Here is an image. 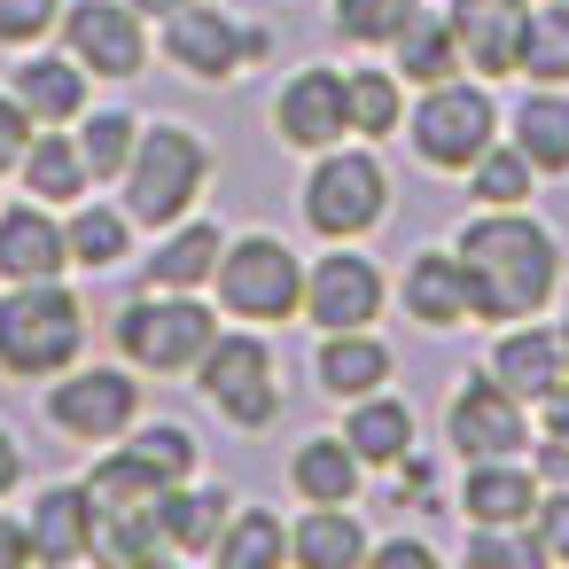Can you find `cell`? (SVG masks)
Masks as SVG:
<instances>
[{"label": "cell", "instance_id": "6da1fadb", "mask_svg": "<svg viewBox=\"0 0 569 569\" xmlns=\"http://www.w3.org/2000/svg\"><path fill=\"white\" fill-rule=\"evenodd\" d=\"M452 250H460V266H468L476 320H499V328H507V320H530V312H546L553 289H561V242H553V227H538L522 203L468 219Z\"/></svg>", "mask_w": 569, "mask_h": 569}, {"label": "cell", "instance_id": "7a4b0ae2", "mask_svg": "<svg viewBox=\"0 0 569 569\" xmlns=\"http://www.w3.org/2000/svg\"><path fill=\"white\" fill-rule=\"evenodd\" d=\"M118 188H126V219L133 227H172L211 188V141L188 133V126H172V118H157V126H141Z\"/></svg>", "mask_w": 569, "mask_h": 569}, {"label": "cell", "instance_id": "3957f363", "mask_svg": "<svg viewBox=\"0 0 569 569\" xmlns=\"http://www.w3.org/2000/svg\"><path fill=\"white\" fill-rule=\"evenodd\" d=\"M87 351V312L71 289L56 281H9L0 297V375H71V359Z\"/></svg>", "mask_w": 569, "mask_h": 569}, {"label": "cell", "instance_id": "277c9868", "mask_svg": "<svg viewBox=\"0 0 569 569\" xmlns=\"http://www.w3.org/2000/svg\"><path fill=\"white\" fill-rule=\"evenodd\" d=\"M297 211H305L312 234L359 242L367 227L390 219V172H382V157L375 149H343V141L320 149L312 172H305V188H297Z\"/></svg>", "mask_w": 569, "mask_h": 569}, {"label": "cell", "instance_id": "5b68a950", "mask_svg": "<svg viewBox=\"0 0 569 569\" xmlns=\"http://www.w3.org/2000/svg\"><path fill=\"white\" fill-rule=\"evenodd\" d=\"M211 336H219V312L196 289H149V297H133L118 312V351L141 375H196Z\"/></svg>", "mask_w": 569, "mask_h": 569}, {"label": "cell", "instance_id": "8992f818", "mask_svg": "<svg viewBox=\"0 0 569 569\" xmlns=\"http://www.w3.org/2000/svg\"><path fill=\"white\" fill-rule=\"evenodd\" d=\"M406 133H413V157L429 172H468L491 141H499V102L491 87L476 79H437L421 87V102L406 110Z\"/></svg>", "mask_w": 569, "mask_h": 569}, {"label": "cell", "instance_id": "52a82bcc", "mask_svg": "<svg viewBox=\"0 0 569 569\" xmlns=\"http://www.w3.org/2000/svg\"><path fill=\"white\" fill-rule=\"evenodd\" d=\"M219 305L234 312V320H289V312H305V258L281 242V234H234L227 250H219Z\"/></svg>", "mask_w": 569, "mask_h": 569}, {"label": "cell", "instance_id": "ba28073f", "mask_svg": "<svg viewBox=\"0 0 569 569\" xmlns=\"http://www.w3.org/2000/svg\"><path fill=\"white\" fill-rule=\"evenodd\" d=\"M164 56H172V71H188L203 87H227L242 63L273 56V32L266 24H234L227 9H211V0H188V9L164 17Z\"/></svg>", "mask_w": 569, "mask_h": 569}, {"label": "cell", "instance_id": "9c48e42d", "mask_svg": "<svg viewBox=\"0 0 569 569\" xmlns=\"http://www.w3.org/2000/svg\"><path fill=\"white\" fill-rule=\"evenodd\" d=\"M445 445H452L460 460H522L530 413H522V398H515L499 375H468V382L452 390V406H445Z\"/></svg>", "mask_w": 569, "mask_h": 569}, {"label": "cell", "instance_id": "30bf717a", "mask_svg": "<svg viewBox=\"0 0 569 569\" xmlns=\"http://www.w3.org/2000/svg\"><path fill=\"white\" fill-rule=\"evenodd\" d=\"M48 421L63 437H79V445H110V437H126L141 421V382L126 367H79L71 382L48 390Z\"/></svg>", "mask_w": 569, "mask_h": 569}, {"label": "cell", "instance_id": "8fae6325", "mask_svg": "<svg viewBox=\"0 0 569 569\" xmlns=\"http://www.w3.org/2000/svg\"><path fill=\"white\" fill-rule=\"evenodd\" d=\"M149 17L133 9V0H71L63 9V40L71 56L87 63V79H141L149 63Z\"/></svg>", "mask_w": 569, "mask_h": 569}, {"label": "cell", "instance_id": "7c38bea8", "mask_svg": "<svg viewBox=\"0 0 569 569\" xmlns=\"http://www.w3.org/2000/svg\"><path fill=\"white\" fill-rule=\"evenodd\" d=\"M273 133H281L289 149H305V157L336 149V141L351 133V87H343V71H336V63H305V71L273 94Z\"/></svg>", "mask_w": 569, "mask_h": 569}, {"label": "cell", "instance_id": "4fadbf2b", "mask_svg": "<svg viewBox=\"0 0 569 569\" xmlns=\"http://www.w3.org/2000/svg\"><path fill=\"white\" fill-rule=\"evenodd\" d=\"M305 320L328 336V328H367L382 320V266L359 258V250H328L305 266Z\"/></svg>", "mask_w": 569, "mask_h": 569}, {"label": "cell", "instance_id": "5bb4252c", "mask_svg": "<svg viewBox=\"0 0 569 569\" xmlns=\"http://www.w3.org/2000/svg\"><path fill=\"white\" fill-rule=\"evenodd\" d=\"M452 17V40H460V63L483 71V79H507L522 63V0H445Z\"/></svg>", "mask_w": 569, "mask_h": 569}, {"label": "cell", "instance_id": "9a60e30c", "mask_svg": "<svg viewBox=\"0 0 569 569\" xmlns=\"http://www.w3.org/2000/svg\"><path fill=\"white\" fill-rule=\"evenodd\" d=\"M94 522H102V507H94L87 483H48V491L32 499V515H24V530H32V561H56V569L94 561Z\"/></svg>", "mask_w": 569, "mask_h": 569}, {"label": "cell", "instance_id": "2e32d148", "mask_svg": "<svg viewBox=\"0 0 569 569\" xmlns=\"http://www.w3.org/2000/svg\"><path fill=\"white\" fill-rule=\"evenodd\" d=\"M398 305L421 320V328H468L476 320V297H468V266H460V250H413V266H406V281H398Z\"/></svg>", "mask_w": 569, "mask_h": 569}, {"label": "cell", "instance_id": "e0dca14e", "mask_svg": "<svg viewBox=\"0 0 569 569\" xmlns=\"http://www.w3.org/2000/svg\"><path fill=\"white\" fill-rule=\"evenodd\" d=\"M398 375V351L382 343V336H367V328H328L320 336V351H312V382L328 390V398H367V390H382Z\"/></svg>", "mask_w": 569, "mask_h": 569}, {"label": "cell", "instance_id": "ac0fdd59", "mask_svg": "<svg viewBox=\"0 0 569 569\" xmlns=\"http://www.w3.org/2000/svg\"><path fill=\"white\" fill-rule=\"evenodd\" d=\"M63 266H71V242L48 203L0 211V281H56Z\"/></svg>", "mask_w": 569, "mask_h": 569}, {"label": "cell", "instance_id": "d6986e66", "mask_svg": "<svg viewBox=\"0 0 569 569\" xmlns=\"http://www.w3.org/2000/svg\"><path fill=\"white\" fill-rule=\"evenodd\" d=\"M227 515H234V499L219 491V483H164L157 491V530H164V546L172 553H196V561H211V546H219V530H227Z\"/></svg>", "mask_w": 569, "mask_h": 569}, {"label": "cell", "instance_id": "ffe728a7", "mask_svg": "<svg viewBox=\"0 0 569 569\" xmlns=\"http://www.w3.org/2000/svg\"><path fill=\"white\" fill-rule=\"evenodd\" d=\"M483 375H499L522 406H538L569 367H561V343H553V328H499V343H491V359H483Z\"/></svg>", "mask_w": 569, "mask_h": 569}, {"label": "cell", "instance_id": "44dd1931", "mask_svg": "<svg viewBox=\"0 0 569 569\" xmlns=\"http://www.w3.org/2000/svg\"><path fill=\"white\" fill-rule=\"evenodd\" d=\"M390 71L406 79V87H437V79H452L460 71V40H452V17L445 9H421L398 24V40H390Z\"/></svg>", "mask_w": 569, "mask_h": 569}, {"label": "cell", "instance_id": "7402d4cb", "mask_svg": "<svg viewBox=\"0 0 569 569\" xmlns=\"http://www.w3.org/2000/svg\"><path fill=\"white\" fill-rule=\"evenodd\" d=\"M9 94L32 110V126H71L87 110V63L79 56H32V63H17Z\"/></svg>", "mask_w": 569, "mask_h": 569}, {"label": "cell", "instance_id": "603a6c76", "mask_svg": "<svg viewBox=\"0 0 569 569\" xmlns=\"http://www.w3.org/2000/svg\"><path fill=\"white\" fill-rule=\"evenodd\" d=\"M343 445H351L367 468H398V460L413 452V406L390 398V390L351 398V413H343Z\"/></svg>", "mask_w": 569, "mask_h": 569}, {"label": "cell", "instance_id": "cb8c5ba5", "mask_svg": "<svg viewBox=\"0 0 569 569\" xmlns=\"http://www.w3.org/2000/svg\"><path fill=\"white\" fill-rule=\"evenodd\" d=\"M530 507H538V476L522 460H468V476H460L468 522H530Z\"/></svg>", "mask_w": 569, "mask_h": 569}, {"label": "cell", "instance_id": "d4e9b609", "mask_svg": "<svg viewBox=\"0 0 569 569\" xmlns=\"http://www.w3.org/2000/svg\"><path fill=\"white\" fill-rule=\"evenodd\" d=\"M375 553L367 522H351V507H305V522L289 530V561L297 569H359Z\"/></svg>", "mask_w": 569, "mask_h": 569}, {"label": "cell", "instance_id": "484cf974", "mask_svg": "<svg viewBox=\"0 0 569 569\" xmlns=\"http://www.w3.org/2000/svg\"><path fill=\"white\" fill-rule=\"evenodd\" d=\"M196 382H203L211 406L234 398V390H250V382H273V343H266L258 328H219L211 351L196 359Z\"/></svg>", "mask_w": 569, "mask_h": 569}, {"label": "cell", "instance_id": "4316f807", "mask_svg": "<svg viewBox=\"0 0 569 569\" xmlns=\"http://www.w3.org/2000/svg\"><path fill=\"white\" fill-rule=\"evenodd\" d=\"M359 468H367V460H359L343 437H305L297 460H289V483H297L305 507H351V499H359Z\"/></svg>", "mask_w": 569, "mask_h": 569}, {"label": "cell", "instance_id": "83f0119b", "mask_svg": "<svg viewBox=\"0 0 569 569\" xmlns=\"http://www.w3.org/2000/svg\"><path fill=\"white\" fill-rule=\"evenodd\" d=\"M17 172H24V196L48 203V211L94 188V172H87V157H79V133H32V149L17 157Z\"/></svg>", "mask_w": 569, "mask_h": 569}, {"label": "cell", "instance_id": "f1b7e54d", "mask_svg": "<svg viewBox=\"0 0 569 569\" xmlns=\"http://www.w3.org/2000/svg\"><path fill=\"white\" fill-rule=\"evenodd\" d=\"M219 250H227V234L211 227V219H172V234L157 242V258H149V289H203L211 273H219Z\"/></svg>", "mask_w": 569, "mask_h": 569}, {"label": "cell", "instance_id": "f546056e", "mask_svg": "<svg viewBox=\"0 0 569 569\" xmlns=\"http://www.w3.org/2000/svg\"><path fill=\"white\" fill-rule=\"evenodd\" d=\"M507 126H515L507 141H515V149H522L538 172H569V94H561V87H538V94H522Z\"/></svg>", "mask_w": 569, "mask_h": 569}, {"label": "cell", "instance_id": "4dcf8cb0", "mask_svg": "<svg viewBox=\"0 0 569 569\" xmlns=\"http://www.w3.org/2000/svg\"><path fill=\"white\" fill-rule=\"evenodd\" d=\"M211 561L219 569H281L289 561V522L273 507H234L219 546H211Z\"/></svg>", "mask_w": 569, "mask_h": 569}, {"label": "cell", "instance_id": "1f68e13d", "mask_svg": "<svg viewBox=\"0 0 569 569\" xmlns=\"http://www.w3.org/2000/svg\"><path fill=\"white\" fill-rule=\"evenodd\" d=\"M63 242H71V266L110 273V266L133 258V219H126V203H79L71 227H63Z\"/></svg>", "mask_w": 569, "mask_h": 569}, {"label": "cell", "instance_id": "d6a6232c", "mask_svg": "<svg viewBox=\"0 0 569 569\" xmlns=\"http://www.w3.org/2000/svg\"><path fill=\"white\" fill-rule=\"evenodd\" d=\"M157 553H172L164 530H157V499H141V507H102V522H94V561L141 569V561H157Z\"/></svg>", "mask_w": 569, "mask_h": 569}, {"label": "cell", "instance_id": "836d02e7", "mask_svg": "<svg viewBox=\"0 0 569 569\" xmlns=\"http://www.w3.org/2000/svg\"><path fill=\"white\" fill-rule=\"evenodd\" d=\"M522 79L538 87H569V0H538L522 17Z\"/></svg>", "mask_w": 569, "mask_h": 569}, {"label": "cell", "instance_id": "e575fe53", "mask_svg": "<svg viewBox=\"0 0 569 569\" xmlns=\"http://www.w3.org/2000/svg\"><path fill=\"white\" fill-rule=\"evenodd\" d=\"M343 87H351V133L382 141L406 126V79L398 71H343Z\"/></svg>", "mask_w": 569, "mask_h": 569}, {"label": "cell", "instance_id": "d590c367", "mask_svg": "<svg viewBox=\"0 0 569 569\" xmlns=\"http://www.w3.org/2000/svg\"><path fill=\"white\" fill-rule=\"evenodd\" d=\"M530 180H538V164H530V157H522L515 141H507V149L491 141V149H483V157L468 164V196H476L483 211H507V203H530Z\"/></svg>", "mask_w": 569, "mask_h": 569}, {"label": "cell", "instance_id": "8d00e7d4", "mask_svg": "<svg viewBox=\"0 0 569 569\" xmlns=\"http://www.w3.org/2000/svg\"><path fill=\"white\" fill-rule=\"evenodd\" d=\"M468 569H546V546L530 522H476V538L460 546Z\"/></svg>", "mask_w": 569, "mask_h": 569}, {"label": "cell", "instance_id": "74e56055", "mask_svg": "<svg viewBox=\"0 0 569 569\" xmlns=\"http://www.w3.org/2000/svg\"><path fill=\"white\" fill-rule=\"evenodd\" d=\"M133 118L126 110H79V157H87V172L94 180H118L126 172V157H133Z\"/></svg>", "mask_w": 569, "mask_h": 569}, {"label": "cell", "instance_id": "f35d334b", "mask_svg": "<svg viewBox=\"0 0 569 569\" xmlns=\"http://www.w3.org/2000/svg\"><path fill=\"white\" fill-rule=\"evenodd\" d=\"M157 483H180V476H196V437L180 429V421H149V429H133V445H126Z\"/></svg>", "mask_w": 569, "mask_h": 569}, {"label": "cell", "instance_id": "ab89813d", "mask_svg": "<svg viewBox=\"0 0 569 569\" xmlns=\"http://www.w3.org/2000/svg\"><path fill=\"white\" fill-rule=\"evenodd\" d=\"M87 491H94V507H141V499H157L164 483H157V476H149L126 445H118V452H102V460H94Z\"/></svg>", "mask_w": 569, "mask_h": 569}, {"label": "cell", "instance_id": "60d3db41", "mask_svg": "<svg viewBox=\"0 0 569 569\" xmlns=\"http://www.w3.org/2000/svg\"><path fill=\"white\" fill-rule=\"evenodd\" d=\"M413 9H421V0H336V32L359 40V48H390Z\"/></svg>", "mask_w": 569, "mask_h": 569}, {"label": "cell", "instance_id": "b9f144b4", "mask_svg": "<svg viewBox=\"0 0 569 569\" xmlns=\"http://www.w3.org/2000/svg\"><path fill=\"white\" fill-rule=\"evenodd\" d=\"M63 24V0H0V48H32Z\"/></svg>", "mask_w": 569, "mask_h": 569}, {"label": "cell", "instance_id": "7bdbcfd3", "mask_svg": "<svg viewBox=\"0 0 569 569\" xmlns=\"http://www.w3.org/2000/svg\"><path fill=\"white\" fill-rule=\"evenodd\" d=\"M530 530L546 546V561H569V491H546L538 483V507H530Z\"/></svg>", "mask_w": 569, "mask_h": 569}, {"label": "cell", "instance_id": "ee69618b", "mask_svg": "<svg viewBox=\"0 0 569 569\" xmlns=\"http://www.w3.org/2000/svg\"><path fill=\"white\" fill-rule=\"evenodd\" d=\"M219 413H227L234 429H266V421L281 413V390H273V382H250V390H234V398H219Z\"/></svg>", "mask_w": 569, "mask_h": 569}, {"label": "cell", "instance_id": "f6af8a7d", "mask_svg": "<svg viewBox=\"0 0 569 569\" xmlns=\"http://www.w3.org/2000/svg\"><path fill=\"white\" fill-rule=\"evenodd\" d=\"M24 149H32V110L17 94H0V172H9Z\"/></svg>", "mask_w": 569, "mask_h": 569}, {"label": "cell", "instance_id": "bcb514c9", "mask_svg": "<svg viewBox=\"0 0 569 569\" xmlns=\"http://www.w3.org/2000/svg\"><path fill=\"white\" fill-rule=\"evenodd\" d=\"M538 452H530V476L546 483V491H569V437H530Z\"/></svg>", "mask_w": 569, "mask_h": 569}, {"label": "cell", "instance_id": "7dc6e473", "mask_svg": "<svg viewBox=\"0 0 569 569\" xmlns=\"http://www.w3.org/2000/svg\"><path fill=\"white\" fill-rule=\"evenodd\" d=\"M538 429H546V437H569V375L538 398Z\"/></svg>", "mask_w": 569, "mask_h": 569}, {"label": "cell", "instance_id": "c3c4849f", "mask_svg": "<svg viewBox=\"0 0 569 569\" xmlns=\"http://www.w3.org/2000/svg\"><path fill=\"white\" fill-rule=\"evenodd\" d=\"M375 553L382 561H406V569H437V546H421V538H382Z\"/></svg>", "mask_w": 569, "mask_h": 569}, {"label": "cell", "instance_id": "681fc988", "mask_svg": "<svg viewBox=\"0 0 569 569\" xmlns=\"http://www.w3.org/2000/svg\"><path fill=\"white\" fill-rule=\"evenodd\" d=\"M24 561H32V530L0 515V569H24Z\"/></svg>", "mask_w": 569, "mask_h": 569}, {"label": "cell", "instance_id": "f907efd6", "mask_svg": "<svg viewBox=\"0 0 569 569\" xmlns=\"http://www.w3.org/2000/svg\"><path fill=\"white\" fill-rule=\"evenodd\" d=\"M17 483H24V452H17V437H9V429H0V499H9Z\"/></svg>", "mask_w": 569, "mask_h": 569}, {"label": "cell", "instance_id": "816d5d0a", "mask_svg": "<svg viewBox=\"0 0 569 569\" xmlns=\"http://www.w3.org/2000/svg\"><path fill=\"white\" fill-rule=\"evenodd\" d=\"M141 17H172V9H188V0H133Z\"/></svg>", "mask_w": 569, "mask_h": 569}, {"label": "cell", "instance_id": "f5cc1de1", "mask_svg": "<svg viewBox=\"0 0 569 569\" xmlns=\"http://www.w3.org/2000/svg\"><path fill=\"white\" fill-rule=\"evenodd\" d=\"M553 343H561V367H569V320H553Z\"/></svg>", "mask_w": 569, "mask_h": 569}]
</instances>
